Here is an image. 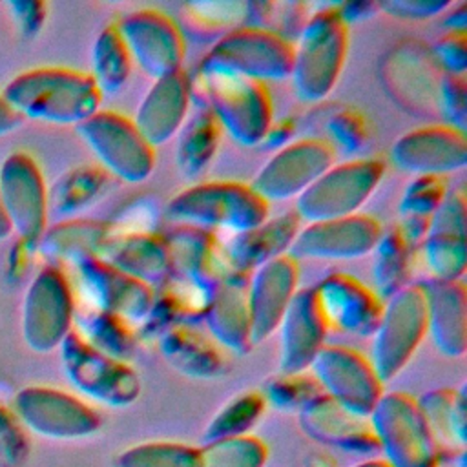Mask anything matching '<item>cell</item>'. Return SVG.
Returning <instances> with one entry per match:
<instances>
[{"label":"cell","instance_id":"cell-24","mask_svg":"<svg viewBox=\"0 0 467 467\" xmlns=\"http://www.w3.org/2000/svg\"><path fill=\"white\" fill-rule=\"evenodd\" d=\"M170 257L171 274L181 275L206 290H213L234 270L226 259L224 243L215 232L175 224L162 234Z\"/></svg>","mask_w":467,"mask_h":467},{"label":"cell","instance_id":"cell-54","mask_svg":"<svg viewBox=\"0 0 467 467\" xmlns=\"http://www.w3.org/2000/svg\"><path fill=\"white\" fill-rule=\"evenodd\" d=\"M443 26L447 33H465L467 29V4L458 2L451 4V7L443 13Z\"/></svg>","mask_w":467,"mask_h":467},{"label":"cell","instance_id":"cell-49","mask_svg":"<svg viewBox=\"0 0 467 467\" xmlns=\"http://www.w3.org/2000/svg\"><path fill=\"white\" fill-rule=\"evenodd\" d=\"M429 51L445 75L465 77L467 33H445L429 46Z\"/></svg>","mask_w":467,"mask_h":467},{"label":"cell","instance_id":"cell-57","mask_svg":"<svg viewBox=\"0 0 467 467\" xmlns=\"http://www.w3.org/2000/svg\"><path fill=\"white\" fill-rule=\"evenodd\" d=\"M11 223H9V217L5 213V208H4V202H2V197H0V241L5 239L9 234H11Z\"/></svg>","mask_w":467,"mask_h":467},{"label":"cell","instance_id":"cell-55","mask_svg":"<svg viewBox=\"0 0 467 467\" xmlns=\"http://www.w3.org/2000/svg\"><path fill=\"white\" fill-rule=\"evenodd\" d=\"M20 122H22V117L0 95V135L11 133Z\"/></svg>","mask_w":467,"mask_h":467},{"label":"cell","instance_id":"cell-39","mask_svg":"<svg viewBox=\"0 0 467 467\" xmlns=\"http://www.w3.org/2000/svg\"><path fill=\"white\" fill-rule=\"evenodd\" d=\"M175 164L182 177L197 179L215 157L221 140V128L213 115L197 106L177 131Z\"/></svg>","mask_w":467,"mask_h":467},{"label":"cell","instance_id":"cell-48","mask_svg":"<svg viewBox=\"0 0 467 467\" xmlns=\"http://www.w3.org/2000/svg\"><path fill=\"white\" fill-rule=\"evenodd\" d=\"M465 77L443 75L440 88V119L443 124L465 133L467 124V88Z\"/></svg>","mask_w":467,"mask_h":467},{"label":"cell","instance_id":"cell-1","mask_svg":"<svg viewBox=\"0 0 467 467\" xmlns=\"http://www.w3.org/2000/svg\"><path fill=\"white\" fill-rule=\"evenodd\" d=\"M2 97L22 119L75 128L99 111L102 99L91 75L71 67L24 71Z\"/></svg>","mask_w":467,"mask_h":467},{"label":"cell","instance_id":"cell-10","mask_svg":"<svg viewBox=\"0 0 467 467\" xmlns=\"http://www.w3.org/2000/svg\"><path fill=\"white\" fill-rule=\"evenodd\" d=\"M77 133L109 177L139 184L151 175L155 150L142 139L130 117L99 109L77 126Z\"/></svg>","mask_w":467,"mask_h":467},{"label":"cell","instance_id":"cell-14","mask_svg":"<svg viewBox=\"0 0 467 467\" xmlns=\"http://www.w3.org/2000/svg\"><path fill=\"white\" fill-rule=\"evenodd\" d=\"M75 296L69 277L55 265L44 266L24 297V336L27 343L47 352L60 347L73 328Z\"/></svg>","mask_w":467,"mask_h":467},{"label":"cell","instance_id":"cell-12","mask_svg":"<svg viewBox=\"0 0 467 467\" xmlns=\"http://www.w3.org/2000/svg\"><path fill=\"white\" fill-rule=\"evenodd\" d=\"M308 372L327 398L361 418H368L383 396V383L368 358L345 345H325Z\"/></svg>","mask_w":467,"mask_h":467},{"label":"cell","instance_id":"cell-34","mask_svg":"<svg viewBox=\"0 0 467 467\" xmlns=\"http://www.w3.org/2000/svg\"><path fill=\"white\" fill-rule=\"evenodd\" d=\"M184 36L201 44H215L228 33L246 27V0H199L179 7V18H173Z\"/></svg>","mask_w":467,"mask_h":467},{"label":"cell","instance_id":"cell-2","mask_svg":"<svg viewBox=\"0 0 467 467\" xmlns=\"http://www.w3.org/2000/svg\"><path fill=\"white\" fill-rule=\"evenodd\" d=\"M192 99L206 108L237 144L259 146L274 122L272 99L263 82L230 73L195 71L190 78Z\"/></svg>","mask_w":467,"mask_h":467},{"label":"cell","instance_id":"cell-52","mask_svg":"<svg viewBox=\"0 0 467 467\" xmlns=\"http://www.w3.org/2000/svg\"><path fill=\"white\" fill-rule=\"evenodd\" d=\"M296 131H297V124L294 119H283L279 122H272L261 144L265 148L275 151V150L290 144L294 140Z\"/></svg>","mask_w":467,"mask_h":467},{"label":"cell","instance_id":"cell-22","mask_svg":"<svg viewBox=\"0 0 467 467\" xmlns=\"http://www.w3.org/2000/svg\"><path fill=\"white\" fill-rule=\"evenodd\" d=\"M299 265L285 254L248 274V308L252 323V341L268 339L297 292Z\"/></svg>","mask_w":467,"mask_h":467},{"label":"cell","instance_id":"cell-18","mask_svg":"<svg viewBox=\"0 0 467 467\" xmlns=\"http://www.w3.org/2000/svg\"><path fill=\"white\" fill-rule=\"evenodd\" d=\"M381 232V224L367 213L306 223V226L299 228L288 255H292L296 261L359 259L372 254Z\"/></svg>","mask_w":467,"mask_h":467},{"label":"cell","instance_id":"cell-4","mask_svg":"<svg viewBox=\"0 0 467 467\" xmlns=\"http://www.w3.org/2000/svg\"><path fill=\"white\" fill-rule=\"evenodd\" d=\"M166 217L175 224L234 235L268 219V202L246 182L206 181L175 193L166 204Z\"/></svg>","mask_w":467,"mask_h":467},{"label":"cell","instance_id":"cell-38","mask_svg":"<svg viewBox=\"0 0 467 467\" xmlns=\"http://www.w3.org/2000/svg\"><path fill=\"white\" fill-rule=\"evenodd\" d=\"M310 130H314L306 137L319 139L327 142L334 153H343L347 157L359 155L370 139V126L367 117L345 104H328L316 109L310 115Z\"/></svg>","mask_w":467,"mask_h":467},{"label":"cell","instance_id":"cell-28","mask_svg":"<svg viewBox=\"0 0 467 467\" xmlns=\"http://www.w3.org/2000/svg\"><path fill=\"white\" fill-rule=\"evenodd\" d=\"M208 336L234 354H246L254 347L248 308V275L232 272L212 292L201 319Z\"/></svg>","mask_w":467,"mask_h":467},{"label":"cell","instance_id":"cell-29","mask_svg":"<svg viewBox=\"0 0 467 467\" xmlns=\"http://www.w3.org/2000/svg\"><path fill=\"white\" fill-rule=\"evenodd\" d=\"M425 296L427 336L447 358H462L467 350V294L463 281L425 277L418 283Z\"/></svg>","mask_w":467,"mask_h":467},{"label":"cell","instance_id":"cell-33","mask_svg":"<svg viewBox=\"0 0 467 467\" xmlns=\"http://www.w3.org/2000/svg\"><path fill=\"white\" fill-rule=\"evenodd\" d=\"M157 345L164 361L186 378L213 379L228 367L224 350L192 325L170 328L157 339Z\"/></svg>","mask_w":467,"mask_h":467},{"label":"cell","instance_id":"cell-26","mask_svg":"<svg viewBox=\"0 0 467 467\" xmlns=\"http://www.w3.org/2000/svg\"><path fill=\"white\" fill-rule=\"evenodd\" d=\"M18 410L33 429L57 438L89 436L100 427L99 414L88 403L57 389L20 392Z\"/></svg>","mask_w":467,"mask_h":467},{"label":"cell","instance_id":"cell-44","mask_svg":"<svg viewBox=\"0 0 467 467\" xmlns=\"http://www.w3.org/2000/svg\"><path fill=\"white\" fill-rule=\"evenodd\" d=\"M265 409L266 403L259 390L239 392L237 396L230 398L208 421L202 432L204 443L250 434Z\"/></svg>","mask_w":467,"mask_h":467},{"label":"cell","instance_id":"cell-42","mask_svg":"<svg viewBox=\"0 0 467 467\" xmlns=\"http://www.w3.org/2000/svg\"><path fill=\"white\" fill-rule=\"evenodd\" d=\"M447 184L443 177H412L400 199L398 213H400V223L396 224L403 237L412 244L414 248L420 246L423 241L429 221L443 197L447 195Z\"/></svg>","mask_w":467,"mask_h":467},{"label":"cell","instance_id":"cell-47","mask_svg":"<svg viewBox=\"0 0 467 467\" xmlns=\"http://www.w3.org/2000/svg\"><path fill=\"white\" fill-rule=\"evenodd\" d=\"M201 449V467H265L268 447L257 436L244 434L204 443Z\"/></svg>","mask_w":467,"mask_h":467},{"label":"cell","instance_id":"cell-45","mask_svg":"<svg viewBox=\"0 0 467 467\" xmlns=\"http://www.w3.org/2000/svg\"><path fill=\"white\" fill-rule=\"evenodd\" d=\"M113 467H201V449L181 441H142L120 451Z\"/></svg>","mask_w":467,"mask_h":467},{"label":"cell","instance_id":"cell-7","mask_svg":"<svg viewBox=\"0 0 467 467\" xmlns=\"http://www.w3.org/2000/svg\"><path fill=\"white\" fill-rule=\"evenodd\" d=\"M368 423L390 467H438L440 447L434 441L416 398L389 392L379 398Z\"/></svg>","mask_w":467,"mask_h":467},{"label":"cell","instance_id":"cell-6","mask_svg":"<svg viewBox=\"0 0 467 467\" xmlns=\"http://www.w3.org/2000/svg\"><path fill=\"white\" fill-rule=\"evenodd\" d=\"M443 71L429 46L407 38L396 42L378 64V78L390 100L418 119L440 117V88Z\"/></svg>","mask_w":467,"mask_h":467},{"label":"cell","instance_id":"cell-58","mask_svg":"<svg viewBox=\"0 0 467 467\" xmlns=\"http://www.w3.org/2000/svg\"><path fill=\"white\" fill-rule=\"evenodd\" d=\"M354 467H390L383 458H368L365 462H359L356 463Z\"/></svg>","mask_w":467,"mask_h":467},{"label":"cell","instance_id":"cell-51","mask_svg":"<svg viewBox=\"0 0 467 467\" xmlns=\"http://www.w3.org/2000/svg\"><path fill=\"white\" fill-rule=\"evenodd\" d=\"M15 20L24 35H35L44 24L46 5L42 2H13Z\"/></svg>","mask_w":467,"mask_h":467},{"label":"cell","instance_id":"cell-43","mask_svg":"<svg viewBox=\"0 0 467 467\" xmlns=\"http://www.w3.org/2000/svg\"><path fill=\"white\" fill-rule=\"evenodd\" d=\"M91 78L100 95H115L126 86L133 64L115 24L106 26L97 35L91 51Z\"/></svg>","mask_w":467,"mask_h":467},{"label":"cell","instance_id":"cell-15","mask_svg":"<svg viewBox=\"0 0 467 467\" xmlns=\"http://www.w3.org/2000/svg\"><path fill=\"white\" fill-rule=\"evenodd\" d=\"M73 296L80 297V301L75 299L77 303L106 310L135 330L146 319L153 303V288L148 285L115 270L95 255L73 265Z\"/></svg>","mask_w":467,"mask_h":467},{"label":"cell","instance_id":"cell-9","mask_svg":"<svg viewBox=\"0 0 467 467\" xmlns=\"http://www.w3.org/2000/svg\"><path fill=\"white\" fill-rule=\"evenodd\" d=\"M292 58L290 42L265 29L241 27L212 44L197 69L239 75L265 84L288 78Z\"/></svg>","mask_w":467,"mask_h":467},{"label":"cell","instance_id":"cell-16","mask_svg":"<svg viewBox=\"0 0 467 467\" xmlns=\"http://www.w3.org/2000/svg\"><path fill=\"white\" fill-rule=\"evenodd\" d=\"M334 162L336 153L327 142L314 137L294 139L274 151L250 186L266 202L297 199Z\"/></svg>","mask_w":467,"mask_h":467},{"label":"cell","instance_id":"cell-50","mask_svg":"<svg viewBox=\"0 0 467 467\" xmlns=\"http://www.w3.org/2000/svg\"><path fill=\"white\" fill-rule=\"evenodd\" d=\"M379 11L401 20H427L443 15L452 2L449 0H387L378 2Z\"/></svg>","mask_w":467,"mask_h":467},{"label":"cell","instance_id":"cell-20","mask_svg":"<svg viewBox=\"0 0 467 467\" xmlns=\"http://www.w3.org/2000/svg\"><path fill=\"white\" fill-rule=\"evenodd\" d=\"M392 162L414 177H443L467 164L465 133L443 122L414 128L396 139Z\"/></svg>","mask_w":467,"mask_h":467},{"label":"cell","instance_id":"cell-36","mask_svg":"<svg viewBox=\"0 0 467 467\" xmlns=\"http://www.w3.org/2000/svg\"><path fill=\"white\" fill-rule=\"evenodd\" d=\"M111 232V221L66 219L46 230L38 244L49 259L73 266L86 257L97 255L100 244Z\"/></svg>","mask_w":467,"mask_h":467},{"label":"cell","instance_id":"cell-17","mask_svg":"<svg viewBox=\"0 0 467 467\" xmlns=\"http://www.w3.org/2000/svg\"><path fill=\"white\" fill-rule=\"evenodd\" d=\"M0 197L20 241L38 244L49 213L47 188L33 157L16 151L4 161L0 166Z\"/></svg>","mask_w":467,"mask_h":467},{"label":"cell","instance_id":"cell-23","mask_svg":"<svg viewBox=\"0 0 467 467\" xmlns=\"http://www.w3.org/2000/svg\"><path fill=\"white\" fill-rule=\"evenodd\" d=\"M115 270L148 285L161 286L171 275V257L162 234L153 230H115L104 239L97 255Z\"/></svg>","mask_w":467,"mask_h":467},{"label":"cell","instance_id":"cell-46","mask_svg":"<svg viewBox=\"0 0 467 467\" xmlns=\"http://www.w3.org/2000/svg\"><path fill=\"white\" fill-rule=\"evenodd\" d=\"M259 392L266 407L294 414H299L308 403L323 394L317 381L308 370L296 374L277 372L265 381Z\"/></svg>","mask_w":467,"mask_h":467},{"label":"cell","instance_id":"cell-30","mask_svg":"<svg viewBox=\"0 0 467 467\" xmlns=\"http://www.w3.org/2000/svg\"><path fill=\"white\" fill-rule=\"evenodd\" d=\"M297 416L305 434L323 445L354 454L379 452L368 418L348 412L325 394L317 396Z\"/></svg>","mask_w":467,"mask_h":467},{"label":"cell","instance_id":"cell-37","mask_svg":"<svg viewBox=\"0 0 467 467\" xmlns=\"http://www.w3.org/2000/svg\"><path fill=\"white\" fill-rule=\"evenodd\" d=\"M73 330L93 348L122 361H128L139 345L137 330L124 319L77 301Z\"/></svg>","mask_w":467,"mask_h":467},{"label":"cell","instance_id":"cell-11","mask_svg":"<svg viewBox=\"0 0 467 467\" xmlns=\"http://www.w3.org/2000/svg\"><path fill=\"white\" fill-rule=\"evenodd\" d=\"M60 356L71 385L80 394L108 407H128L140 396L142 383L135 368L93 348L73 328L60 343Z\"/></svg>","mask_w":467,"mask_h":467},{"label":"cell","instance_id":"cell-56","mask_svg":"<svg viewBox=\"0 0 467 467\" xmlns=\"http://www.w3.org/2000/svg\"><path fill=\"white\" fill-rule=\"evenodd\" d=\"M306 467H337V462L325 452H316L306 460Z\"/></svg>","mask_w":467,"mask_h":467},{"label":"cell","instance_id":"cell-31","mask_svg":"<svg viewBox=\"0 0 467 467\" xmlns=\"http://www.w3.org/2000/svg\"><path fill=\"white\" fill-rule=\"evenodd\" d=\"M299 228L301 219L290 210L268 217L246 232L234 234L228 241H223L230 268L248 275L261 265L288 254Z\"/></svg>","mask_w":467,"mask_h":467},{"label":"cell","instance_id":"cell-3","mask_svg":"<svg viewBox=\"0 0 467 467\" xmlns=\"http://www.w3.org/2000/svg\"><path fill=\"white\" fill-rule=\"evenodd\" d=\"M292 73L296 93L305 102H321L339 80L348 47V27L337 15V4L314 9L292 44Z\"/></svg>","mask_w":467,"mask_h":467},{"label":"cell","instance_id":"cell-19","mask_svg":"<svg viewBox=\"0 0 467 467\" xmlns=\"http://www.w3.org/2000/svg\"><path fill=\"white\" fill-rule=\"evenodd\" d=\"M312 288L328 330L372 337L381 317L383 301L370 286L350 274L334 272Z\"/></svg>","mask_w":467,"mask_h":467},{"label":"cell","instance_id":"cell-35","mask_svg":"<svg viewBox=\"0 0 467 467\" xmlns=\"http://www.w3.org/2000/svg\"><path fill=\"white\" fill-rule=\"evenodd\" d=\"M111 177L93 164H82L62 173L47 190V213L66 221L99 202L109 190Z\"/></svg>","mask_w":467,"mask_h":467},{"label":"cell","instance_id":"cell-5","mask_svg":"<svg viewBox=\"0 0 467 467\" xmlns=\"http://www.w3.org/2000/svg\"><path fill=\"white\" fill-rule=\"evenodd\" d=\"M385 164L379 159L356 157L334 162L297 199L294 212L305 223L341 219L359 208L381 182Z\"/></svg>","mask_w":467,"mask_h":467},{"label":"cell","instance_id":"cell-53","mask_svg":"<svg viewBox=\"0 0 467 467\" xmlns=\"http://www.w3.org/2000/svg\"><path fill=\"white\" fill-rule=\"evenodd\" d=\"M379 11V4L378 2H365V0H358V2H341L337 4V15L341 16V20L345 22V26L348 27L350 24L356 22H363L370 16H374Z\"/></svg>","mask_w":467,"mask_h":467},{"label":"cell","instance_id":"cell-41","mask_svg":"<svg viewBox=\"0 0 467 467\" xmlns=\"http://www.w3.org/2000/svg\"><path fill=\"white\" fill-rule=\"evenodd\" d=\"M416 248L409 244L398 226L381 232L372 250V281L374 292L381 301H387L396 292L410 285Z\"/></svg>","mask_w":467,"mask_h":467},{"label":"cell","instance_id":"cell-8","mask_svg":"<svg viewBox=\"0 0 467 467\" xmlns=\"http://www.w3.org/2000/svg\"><path fill=\"white\" fill-rule=\"evenodd\" d=\"M425 336V296L418 283H410L383 301L381 317L372 334L368 361L381 383L405 368Z\"/></svg>","mask_w":467,"mask_h":467},{"label":"cell","instance_id":"cell-13","mask_svg":"<svg viewBox=\"0 0 467 467\" xmlns=\"http://www.w3.org/2000/svg\"><path fill=\"white\" fill-rule=\"evenodd\" d=\"M115 27L135 64L151 80L182 69L186 40L173 16L159 9H137L115 22Z\"/></svg>","mask_w":467,"mask_h":467},{"label":"cell","instance_id":"cell-27","mask_svg":"<svg viewBox=\"0 0 467 467\" xmlns=\"http://www.w3.org/2000/svg\"><path fill=\"white\" fill-rule=\"evenodd\" d=\"M192 93L188 75L182 69L173 71L153 80L151 88L139 102L131 122L151 148L166 144L177 135L186 120Z\"/></svg>","mask_w":467,"mask_h":467},{"label":"cell","instance_id":"cell-25","mask_svg":"<svg viewBox=\"0 0 467 467\" xmlns=\"http://www.w3.org/2000/svg\"><path fill=\"white\" fill-rule=\"evenodd\" d=\"M279 372H306L325 347L328 328L316 303L314 288H297L279 321Z\"/></svg>","mask_w":467,"mask_h":467},{"label":"cell","instance_id":"cell-32","mask_svg":"<svg viewBox=\"0 0 467 467\" xmlns=\"http://www.w3.org/2000/svg\"><path fill=\"white\" fill-rule=\"evenodd\" d=\"M213 290H206L181 275L171 274L153 290V303L146 319L137 328L139 341H157L164 332L179 325L202 319Z\"/></svg>","mask_w":467,"mask_h":467},{"label":"cell","instance_id":"cell-21","mask_svg":"<svg viewBox=\"0 0 467 467\" xmlns=\"http://www.w3.org/2000/svg\"><path fill=\"white\" fill-rule=\"evenodd\" d=\"M467 201L462 188L449 190L429 221L420 246L421 263L431 279L462 281L465 274Z\"/></svg>","mask_w":467,"mask_h":467},{"label":"cell","instance_id":"cell-40","mask_svg":"<svg viewBox=\"0 0 467 467\" xmlns=\"http://www.w3.org/2000/svg\"><path fill=\"white\" fill-rule=\"evenodd\" d=\"M421 416L438 443L463 451L465 434V387L434 389L416 400Z\"/></svg>","mask_w":467,"mask_h":467}]
</instances>
